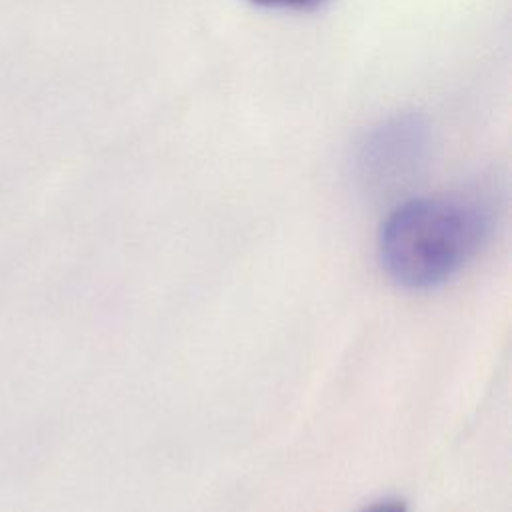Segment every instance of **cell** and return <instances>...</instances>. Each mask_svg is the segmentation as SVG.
<instances>
[{
	"label": "cell",
	"mask_w": 512,
	"mask_h": 512,
	"mask_svg": "<svg viewBox=\"0 0 512 512\" xmlns=\"http://www.w3.org/2000/svg\"><path fill=\"white\" fill-rule=\"evenodd\" d=\"M490 230V212L472 198H412L396 206L382 222L378 260L398 286L434 288L476 258Z\"/></svg>",
	"instance_id": "obj_1"
},
{
	"label": "cell",
	"mask_w": 512,
	"mask_h": 512,
	"mask_svg": "<svg viewBox=\"0 0 512 512\" xmlns=\"http://www.w3.org/2000/svg\"><path fill=\"white\" fill-rule=\"evenodd\" d=\"M426 126L416 116L384 122L366 136L360 148V170L372 184H392L406 178L426 152Z\"/></svg>",
	"instance_id": "obj_2"
},
{
	"label": "cell",
	"mask_w": 512,
	"mask_h": 512,
	"mask_svg": "<svg viewBox=\"0 0 512 512\" xmlns=\"http://www.w3.org/2000/svg\"><path fill=\"white\" fill-rule=\"evenodd\" d=\"M256 6H264V8H276V10H314L320 4H324L326 0H248Z\"/></svg>",
	"instance_id": "obj_3"
},
{
	"label": "cell",
	"mask_w": 512,
	"mask_h": 512,
	"mask_svg": "<svg viewBox=\"0 0 512 512\" xmlns=\"http://www.w3.org/2000/svg\"><path fill=\"white\" fill-rule=\"evenodd\" d=\"M362 512H408V508L402 500H382V502L368 506Z\"/></svg>",
	"instance_id": "obj_4"
}]
</instances>
